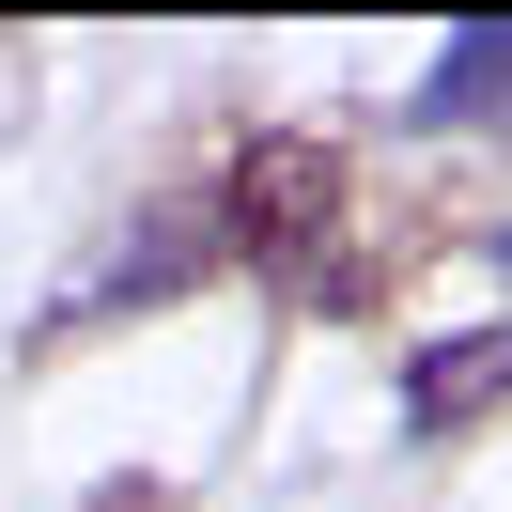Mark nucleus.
Segmentation results:
<instances>
[{
  "label": "nucleus",
  "mask_w": 512,
  "mask_h": 512,
  "mask_svg": "<svg viewBox=\"0 0 512 512\" xmlns=\"http://www.w3.org/2000/svg\"><path fill=\"white\" fill-rule=\"evenodd\" d=\"M497 264H512V233H497Z\"/></svg>",
  "instance_id": "obj_5"
},
{
  "label": "nucleus",
  "mask_w": 512,
  "mask_h": 512,
  "mask_svg": "<svg viewBox=\"0 0 512 512\" xmlns=\"http://www.w3.org/2000/svg\"><path fill=\"white\" fill-rule=\"evenodd\" d=\"M218 264H233V218H218V187H202V202H140V218H125V249H109V264H78V280H63V326L156 311V295L218 280Z\"/></svg>",
  "instance_id": "obj_2"
},
{
  "label": "nucleus",
  "mask_w": 512,
  "mask_h": 512,
  "mask_svg": "<svg viewBox=\"0 0 512 512\" xmlns=\"http://www.w3.org/2000/svg\"><path fill=\"white\" fill-rule=\"evenodd\" d=\"M512 388V326H466V342H435L404 373V419H466V404H497Z\"/></svg>",
  "instance_id": "obj_4"
},
{
  "label": "nucleus",
  "mask_w": 512,
  "mask_h": 512,
  "mask_svg": "<svg viewBox=\"0 0 512 512\" xmlns=\"http://www.w3.org/2000/svg\"><path fill=\"white\" fill-rule=\"evenodd\" d=\"M218 218H233V264H264L280 295H311L342 264V156L326 140H249L233 187H218Z\"/></svg>",
  "instance_id": "obj_1"
},
{
  "label": "nucleus",
  "mask_w": 512,
  "mask_h": 512,
  "mask_svg": "<svg viewBox=\"0 0 512 512\" xmlns=\"http://www.w3.org/2000/svg\"><path fill=\"white\" fill-rule=\"evenodd\" d=\"M404 109H419V125H512V32H450Z\"/></svg>",
  "instance_id": "obj_3"
}]
</instances>
